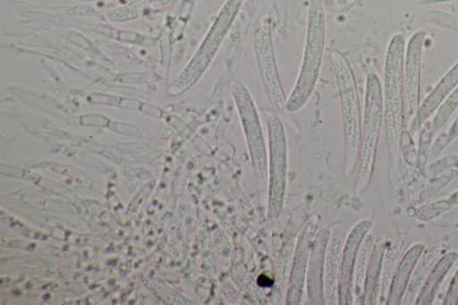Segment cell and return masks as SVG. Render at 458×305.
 Returning <instances> with one entry per match:
<instances>
[{"label":"cell","instance_id":"obj_1","mask_svg":"<svg viewBox=\"0 0 458 305\" xmlns=\"http://www.w3.org/2000/svg\"><path fill=\"white\" fill-rule=\"evenodd\" d=\"M405 47V38L402 33L393 35L386 47L384 64V119L393 184H396L401 179V142L404 130Z\"/></svg>","mask_w":458,"mask_h":305},{"label":"cell","instance_id":"obj_28","mask_svg":"<svg viewBox=\"0 0 458 305\" xmlns=\"http://www.w3.org/2000/svg\"><path fill=\"white\" fill-rule=\"evenodd\" d=\"M457 161H458V154H457Z\"/></svg>","mask_w":458,"mask_h":305},{"label":"cell","instance_id":"obj_9","mask_svg":"<svg viewBox=\"0 0 458 305\" xmlns=\"http://www.w3.org/2000/svg\"><path fill=\"white\" fill-rule=\"evenodd\" d=\"M428 33L416 30L405 47L403 63L404 129L409 130L420 106L422 57Z\"/></svg>","mask_w":458,"mask_h":305},{"label":"cell","instance_id":"obj_15","mask_svg":"<svg viewBox=\"0 0 458 305\" xmlns=\"http://www.w3.org/2000/svg\"><path fill=\"white\" fill-rule=\"evenodd\" d=\"M411 242L409 236H401L386 245L382 258L380 275L377 290L372 301L373 305H385L387 301L388 292L395 270L405 251Z\"/></svg>","mask_w":458,"mask_h":305},{"label":"cell","instance_id":"obj_4","mask_svg":"<svg viewBox=\"0 0 458 305\" xmlns=\"http://www.w3.org/2000/svg\"><path fill=\"white\" fill-rule=\"evenodd\" d=\"M233 97L250 156L258 194L267 201L268 151L260 116L248 87L240 80L230 83Z\"/></svg>","mask_w":458,"mask_h":305},{"label":"cell","instance_id":"obj_8","mask_svg":"<svg viewBox=\"0 0 458 305\" xmlns=\"http://www.w3.org/2000/svg\"><path fill=\"white\" fill-rule=\"evenodd\" d=\"M243 0H225L195 54L178 77L173 89L182 92L206 72L228 34Z\"/></svg>","mask_w":458,"mask_h":305},{"label":"cell","instance_id":"obj_25","mask_svg":"<svg viewBox=\"0 0 458 305\" xmlns=\"http://www.w3.org/2000/svg\"><path fill=\"white\" fill-rule=\"evenodd\" d=\"M448 200L450 201L451 205H458V190L455 191L449 198Z\"/></svg>","mask_w":458,"mask_h":305},{"label":"cell","instance_id":"obj_21","mask_svg":"<svg viewBox=\"0 0 458 305\" xmlns=\"http://www.w3.org/2000/svg\"><path fill=\"white\" fill-rule=\"evenodd\" d=\"M420 21L425 24L458 32V14L441 10H428L420 14Z\"/></svg>","mask_w":458,"mask_h":305},{"label":"cell","instance_id":"obj_22","mask_svg":"<svg viewBox=\"0 0 458 305\" xmlns=\"http://www.w3.org/2000/svg\"><path fill=\"white\" fill-rule=\"evenodd\" d=\"M458 108V87L449 95L436 111L431 122V134L437 133Z\"/></svg>","mask_w":458,"mask_h":305},{"label":"cell","instance_id":"obj_14","mask_svg":"<svg viewBox=\"0 0 458 305\" xmlns=\"http://www.w3.org/2000/svg\"><path fill=\"white\" fill-rule=\"evenodd\" d=\"M448 242L437 241L425 247L412 269L400 304H415L416 300L438 259L447 251Z\"/></svg>","mask_w":458,"mask_h":305},{"label":"cell","instance_id":"obj_20","mask_svg":"<svg viewBox=\"0 0 458 305\" xmlns=\"http://www.w3.org/2000/svg\"><path fill=\"white\" fill-rule=\"evenodd\" d=\"M386 245V235L385 233H379L377 235L367 271L364 299V304L366 305L372 304L380 275L382 258Z\"/></svg>","mask_w":458,"mask_h":305},{"label":"cell","instance_id":"obj_27","mask_svg":"<svg viewBox=\"0 0 458 305\" xmlns=\"http://www.w3.org/2000/svg\"><path fill=\"white\" fill-rule=\"evenodd\" d=\"M455 228L458 229V222L455 224Z\"/></svg>","mask_w":458,"mask_h":305},{"label":"cell","instance_id":"obj_7","mask_svg":"<svg viewBox=\"0 0 458 305\" xmlns=\"http://www.w3.org/2000/svg\"><path fill=\"white\" fill-rule=\"evenodd\" d=\"M264 116L268 145L267 225L273 226L280 216L286 195L287 138L284 123L274 109L266 108Z\"/></svg>","mask_w":458,"mask_h":305},{"label":"cell","instance_id":"obj_2","mask_svg":"<svg viewBox=\"0 0 458 305\" xmlns=\"http://www.w3.org/2000/svg\"><path fill=\"white\" fill-rule=\"evenodd\" d=\"M326 36L323 0H309L303 54L297 78L287 98V108L293 114L306 106L315 90L325 54Z\"/></svg>","mask_w":458,"mask_h":305},{"label":"cell","instance_id":"obj_24","mask_svg":"<svg viewBox=\"0 0 458 305\" xmlns=\"http://www.w3.org/2000/svg\"><path fill=\"white\" fill-rule=\"evenodd\" d=\"M457 137H458V115L456 116V118L454 119V121L449 127V129L445 136V139H444L441 146L439 147V153L442 151L443 148H445V147H446L449 143L454 141Z\"/></svg>","mask_w":458,"mask_h":305},{"label":"cell","instance_id":"obj_6","mask_svg":"<svg viewBox=\"0 0 458 305\" xmlns=\"http://www.w3.org/2000/svg\"><path fill=\"white\" fill-rule=\"evenodd\" d=\"M253 45L258 72L273 109L280 115L284 125L299 135L300 126L287 108L288 97L277 68L272 41L271 17L267 13L260 15L256 22Z\"/></svg>","mask_w":458,"mask_h":305},{"label":"cell","instance_id":"obj_3","mask_svg":"<svg viewBox=\"0 0 458 305\" xmlns=\"http://www.w3.org/2000/svg\"><path fill=\"white\" fill-rule=\"evenodd\" d=\"M336 81L344 133V174L349 178L357 168L361 134V110L358 86L352 66L339 51L329 53Z\"/></svg>","mask_w":458,"mask_h":305},{"label":"cell","instance_id":"obj_19","mask_svg":"<svg viewBox=\"0 0 458 305\" xmlns=\"http://www.w3.org/2000/svg\"><path fill=\"white\" fill-rule=\"evenodd\" d=\"M376 235L369 233L363 239L354 264L352 294L353 304H364L365 285L369 259L376 241Z\"/></svg>","mask_w":458,"mask_h":305},{"label":"cell","instance_id":"obj_13","mask_svg":"<svg viewBox=\"0 0 458 305\" xmlns=\"http://www.w3.org/2000/svg\"><path fill=\"white\" fill-rule=\"evenodd\" d=\"M346 233L343 230L331 233L325 254L324 304L339 305L341 260Z\"/></svg>","mask_w":458,"mask_h":305},{"label":"cell","instance_id":"obj_26","mask_svg":"<svg viewBox=\"0 0 458 305\" xmlns=\"http://www.w3.org/2000/svg\"><path fill=\"white\" fill-rule=\"evenodd\" d=\"M454 175L458 177V168L454 171Z\"/></svg>","mask_w":458,"mask_h":305},{"label":"cell","instance_id":"obj_23","mask_svg":"<svg viewBox=\"0 0 458 305\" xmlns=\"http://www.w3.org/2000/svg\"><path fill=\"white\" fill-rule=\"evenodd\" d=\"M442 304L444 305H458V267L455 270L450 284L445 292Z\"/></svg>","mask_w":458,"mask_h":305},{"label":"cell","instance_id":"obj_16","mask_svg":"<svg viewBox=\"0 0 458 305\" xmlns=\"http://www.w3.org/2000/svg\"><path fill=\"white\" fill-rule=\"evenodd\" d=\"M458 87V61L438 80L433 89L420 103L417 116L409 131L411 134L424 124L442 103Z\"/></svg>","mask_w":458,"mask_h":305},{"label":"cell","instance_id":"obj_10","mask_svg":"<svg viewBox=\"0 0 458 305\" xmlns=\"http://www.w3.org/2000/svg\"><path fill=\"white\" fill-rule=\"evenodd\" d=\"M318 220L319 216L317 214L310 216L298 235L285 297V303L288 305L301 303L310 249L317 233Z\"/></svg>","mask_w":458,"mask_h":305},{"label":"cell","instance_id":"obj_12","mask_svg":"<svg viewBox=\"0 0 458 305\" xmlns=\"http://www.w3.org/2000/svg\"><path fill=\"white\" fill-rule=\"evenodd\" d=\"M331 230L322 227L317 231L310 249L305 288L308 301L313 305L324 304V265L327 245Z\"/></svg>","mask_w":458,"mask_h":305},{"label":"cell","instance_id":"obj_5","mask_svg":"<svg viewBox=\"0 0 458 305\" xmlns=\"http://www.w3.org/2000/svg\"><path fill=\"white\" fill-rule=\"evenodd\" d=\"M384 120L382 84L378 75L370 72L366 77L364 106L357 177L354 193L360 194L370 183L376 162L377 145Z\"/></svg>","mask_w":458,"mask_h":305},{"label":"cell","instance_id":"obj_18","mask_svg":"<svg viewBox=\"0 0 458 305\" xmlns=\"http://www.w3.org/2000/svg\"><path fill=\"white\" fill-rule=\"evenodd\" d=\"M458 259V252L446 251L437 262L426 280L415 304H432L442 286L444 279Z\"/></svg>","mask_w":458,"mask_h":305},{"label":"cell","instance_id":"obj_17","mask_svg":"<svg viewBox=\"0 0 458 305\" xmlns=\"http://www.w3.org/2000/svg\"><path fill=\"white\" fill-rule=\"evenodd\" d=\"M424 249L425 245L418 242L410 246L405 251L394 275L388 292L387 305L400 304L415 263Z\"/></svg>","mask_w":458,"mask_h":305},{"label":"cell","instance_id":"obj_11","mask_svg":"<svg viewBox=\"0 0 458 305\" xmlns=\"http://www.w3.org/2000/svg\"><path fill=\"white\" fill-rule=\"evenodd\" d=\"M373 226L369 219L359 221L346 235L341 260L339 304L353 305L352 288V274L359 248Z\"/></svg>","mask_w":458,"mask_h":305}]
</instances>
